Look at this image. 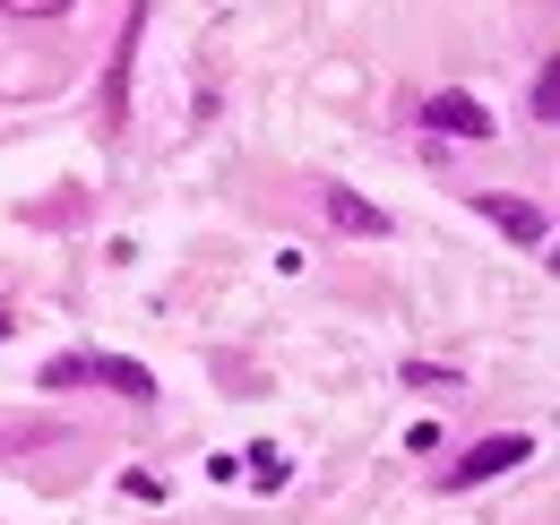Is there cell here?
I'll return each instance as SVG.
<instances>
[{"instance_id": "8992f818", "label": "cell", "mask_w": 560, "mask_h": 525, "mask_svg": "<svg viewBox=\"0 0 560 525\" xmlns=\"http://www.w3.org/2000/svg\"><path fill=\"white\" fill-rule=\"evenodd\" d=\"M86 380H95V388H113V396H130V405L155 396V380H147L139 362H121V353H86Z\"/></svg>"}, {"instance_id": "7a4b0ae2", "label": "cell", "mask_w": 560, "mask_h": 525, "mask_svg": "<svg viewBox=\"0 0 560 525\" xmlns=\"http://www.w3.org/2000/svg\"><path fill=\"white\" fill-rule=\"evenodd\" d=\"M422 130L431 138H466V147H483V138H500V121H491L475 95H457V86H440L431 104H422Z\"/></svg>"}, {"instance_id": "5b68a950", "label": "cell", "mask_w": 560, "mask_h": 525, "mask_svg": "<svg viewBox=\"0 0 560 525\" xmlns=\"http://www.w3.org/2000/svg\"><path fill=\"white\" fill-rule=\"evenodd\" d=\"M319 207H328V224H337V233H362V242H388V215H380L371 198H353L346 182H319Z\"/></svg>"}, {"instance_id": "9c48e42d", "label": "cell", "mask_w": 560, "mask_h": 525, "mask_svg": "<svg viewBox=\"0 0 560 525\" xmlns=\"http://www.w3.org/2000/svg\"><path fill=\"white\" fill-rule=\"evenodd\" d=\"M406 388H448V396H457V380H448L440 362H406Z\"/></svg>"}, {"instance_id": "52a82bcc", "label": "cell", "mask_w": 560, "mask_h": 525, "mask_svg": "<svg viewBox=\"0 0 560 525\" xmlns=\"http://www.w3.org/2000/svg\"><path fill=\"white\" fill-rule=\"evenodd\" d=\"M250 482H259V491H284V482H293L284 448H250Z\"/></svg>"}, {"instance_id": "ba28073f", "label": "cell", "mask_w": 560, "mask_h": 525, "mask_svg": "<svg viewBox=\"0 0 560 525\" xmlns=\"http://www.w3.org/2000/svg\"><path fill=\"white\" fill-rule=\"evenodd\" d=\"M44 388H86V353H61V362H44Z\"/></svg>"}, {"instance_id": "3957f363", "label": "cell", "mask_w": 560, "mask_h": 525, "mask_svg": "<svg viewBox=\"0 0 560 525\" xmlns=\"http://www.w3.org/2000/svg\"><path fill=\"white\" fill-rule=\"evenodd\" d=\"M535 457V440H483V448H466V457L440 474V491H475V482H491V474H509V465Z\"/></svg>"}, {"instance_id": "277c9868", "label": "cell", "mask_w": 560, "mask_h": 525, "mask_svg": "<svg viewBox=\"0 0 560 525\" xmlns=\"http://www.w3.org/2000/svg\"><path fill=\"white\" fill-rule=\"evenodd\" d=\"M466 198H475V215H491V224L517 233V242H544V233H552V215H544L535 198H509V190H466Z\"/></svg>"}, {"instance_id": "30bf717a", "label": "cell", "mask_w": 560, "mask_h": 525, "mask_svg": "<svg viewBox=\"0 0 560 525\" xmlns=\"http://www.w3.org/2000/svg\"><path fill=\"white\" fill-rule=\"evenodd\" d=\"M9 18H61V9H78V0H0Z\"/></svg>"}, {"instance_id": "6da1fadb", "label": "cell", "mask_w": 560, "mask_h": 525, "mask_svg": "<svg viewBox=\"0 0 560 525\" xmlns=\"http://www.w3.org/2000/svg\"><path fill=\"white\" fill-rule=\"evenodd\" d=\"M139 26H147V0H130V26H121V52H113V69H104V138L130 130V69H139Z\"/></svg>"}]
</instances>
